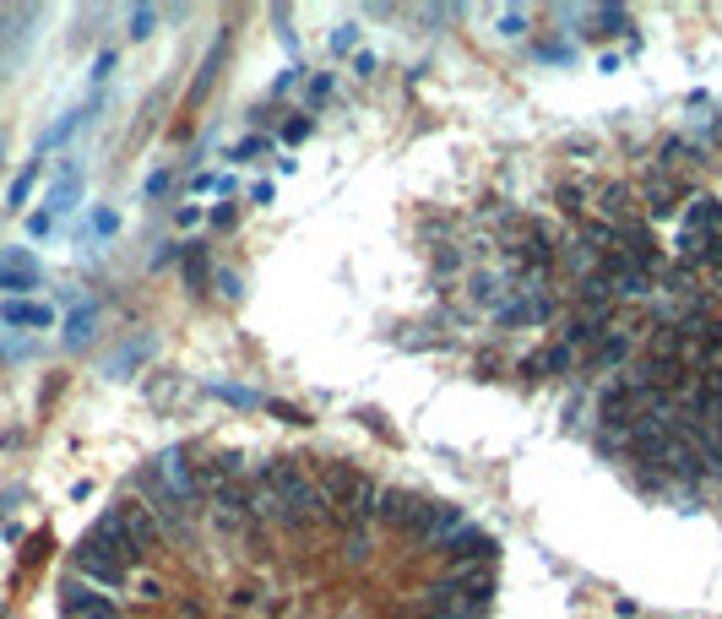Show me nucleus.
<instances>
[{
	"instance_id": "nucleus-13",
	"label": "nucleus",
	"mask_w": 722,
	"mask_h": 619,
	"mask_svg": "<svg viewBox=\"0 0 722 619\" xmlns=\"http://www.w3.org/2000/svg\"><path fill=\"white\" fill-rule=\"evenodd\" d=\"M586 22H592V27H586L592 38H603V33H636L625 5H592V16H586Z\"/></svg>"
},
{
	"instance_id": "nucleus-22",
	"label": "nucleus",
	"mask_w": 722,
	"mask_h": 619,
	"mask_svg": "<svg viewBox=\"0 0 722 619\" xmlns=\"http://www.w3.org/2000/svg\"><path fill=\"white\" fill-rule=\"evenodd\" d=\"M310 131H315V126H310L304 115H293V120H283V131H278V137H283V142H304Z\"/></svg>"
},
{
	"instance_id": "nucleus-18",
	"label": "nucleus",
	"mask_w": 722,
	"mask_h": 619,
	"mask_svg": "<svg viewBox=\"0 0 722 619\" xmlns=\"http://www.w3.org/2000/svg\"><path fill=\"white\" fill-rule=\"evenodd\" d=\"M304 98H310V104L321 109V104H331V98H337V82H331V77L321 71V77H310V93H304Z\"/></svg>"
},
{
	"instance_id": "nucleus-1",
	"label": "nucleus",
	"mask_w": 722,
	"mask_h": 619,
	"mask_svg": "<svg viewBox=\"0 0 722 619\" xmlns=\"http://www.w3.org/2000/svg\"><path fill=\"white\" fill-rule=\"evenodd\" d=\"M71 560H77V576H82V582L120 593V587L131 582V571L142 565L147 554L131 549V538H126L120 516H115V511H104V516H98V527L77 544V554H71Z\"/></svg>"
},
{
	"instance_id": "nucleus-29",
	"label": "nucleus",
	"mask_w": 722,
	"mask_h": 619,
	"mask_svg": "<svg viewBox=\"0 0 722 619\" xmlns=\"http://www.w3.org/2000/svg\"><path fill=\"white\" fill-rule=\"evenodd\" d=\"M353 71H359V77H375L381 60H375V55H353Z\"/></svg>"
},
{
	"instance_id": "nucleus-10",
	"label": "nucleus",
	"mask_w": 722,
	"mask_h": 619,
	"mask_svg": "<svg viewBox=\"0 0 722 619\" xmlns=\"http://www.w3.org/2000/svg\"><path fill=\"white\" fill-rule=\"evenodd\" d=\"M77 196H82V168H71V163H66V168H60V179L49 185L44 212H55V218H60V212H71V207H77Z\"/></svg>"
},
{
	"instance_id": "nucleus-9",
	"label": "nucleus",
	"mask_w": 722,
	"mask_h": 619,
	"mask_svg": "<svg viewBox=\"0 0 722 619\" xmlns=\"http://www.w3.org/2000/svg\"><path fill=\"white\" fill-rule=\"evenodd\" d=\"M0 320L11 331H44V326H55V305H44V300H5Z\"/></svg>"
},
{
	"instance_id": "nucleus-2",
	"label": "nucleus",
	"mask_w": 722,
	"mask_h": 619,
	"mask_svg": "<svg viewBox=\"0 0 722 619\" xmlns=\"http://www.w3.org/2000/svg\"><path fill=\"white\" fill-rule=\"evenodd\" d=\"M430 511H434V500L414 494V489H381V500H375V522L392 527V533H408V538L424 533Z\"/></svg>"
},
{
	"instance_id": "nucleus-6",
	"label": "nucleus",
	"mask_w": 722,
	"mask_h": 619,
	"mask_svg": "<svg viewBox=\"0 0 722 619\" xmlns=\"http://www.w3.org/2000/svg\"><path fill=\"white\" fill-rule=\"evenodd\" d=\"M115 516H120V527H126V538H131V549H137V554H147L152 544H163L158 516L147 511V500H120V505H115Z\"/></svg>"
},
{
	"instance_id": "nucleus-16",
	"label": "nucleus",
	"mask_w": 722,
	"mask_h": 619,
	"mask_svg": "<svg viewBox=\"0 0 722 619\" xmlns=\"http://www.w3.org/2000/svg\"><path fill=\"white\" fill-rule=\"evenodd\" d=\"M82 126H88V109H77V115H66V120H60L55 131H44V142H38V153H49L55 142H66V137H71V131H82Z\"/></svg>"
},
{
	"instance_id": "nucleus-20",
	"label": "nucleus",
	"mask_w": 722,
	"mask_h": 619,
	"mask_svg": "<svg viewBox=\"0 0 722 619\" xmlns=\"http://www.w3.org/2000/svg\"><path fill=\"white\" fill-rule=\"evenodd\" d=\"M272 153V137H245L240 148H234V157H245V163H256V157Z\"/></svg>"
},
{
	"instance_id": "nucleus-28",
	"label": "nucleus",
	"mask_w": 722,
	"mask_h": 619,
	"mask_svg": "<svg viewBox=\"0 0 722 619\" xmlns=\"http://www.w3.org/2000/svg\"><path fill=\"white\" fill-rule=\"evenodd\" d=\"M304 87V66H289L283 77H278V93H299Z\"/></svg>"
},
{
	"instance_id": "nucleus-15",
	"label": "nucleus",
	"mask_w": 722,
	"mask_h": 619,
	"mask_svg": "<svg viewBox=\"0 0 722 619\" xmlns=\"http://www.w3.org/2000/svg\"><path fill=\"white\" fill-rule=\"evenodd\" d=\"M38 174H44V163H38V157H27V168H22V174L11 179V207H22V201L33 196V185H38Z\"/></svg>"
},
{
	"instance_id": "nucleus-3",
	"label": "nucleus",
	"mask_w": 722,
	"mask_h": 619,
	"mask_svg": "<svg viewBox=\"0 0 722 619\" xmlns=\"http://www.w3.org/2000/svg\"><path fill=\"white\" fill-rule=\"evenodd\" d=\"M690 196H696V190H690V179H685V174H674V168H663V163H652V168H647V179H641L647 218H679Z\"/></svg>"
},
{
	"instance_id": "nucleus-4",
	"label": "nucleus",
	"mask_w": 722,
	"mask_h": 619,
	"mask_svg": "<svg viewBox=\"0 0 722 619\" xmlns=\"http://www.w3.org/2000/svg\"><path fill=\"white\" fill-rule=\"evenodd\" d=\"M60 604H66V619H120V604L109 593H98L93 582H82V576H71L60 587Z\"/></svg>"
},
{
	"instance_id": "nucleus-14",
	"label": "nucleus",
	"mask_w": 722,
	"mask_h": 619,
	"mask_svg": "<svg viewBox=\"0 0 722 619\" xmlns=\"http://www.w3.org/2000/svg\"><path fill=\"white\" fill-rule=\"evenodd\" d=\"M370 549H375V527H370V522L342 527V560H348V565H364V560H370Z\"/></svg>"
},
{
	"instance_id": "nucleus-7",
	"label": "nucleus",
	"mask_w": 722,
	"mask_h": 619,
	"mask_svg": "<svg viewBox=\"0 0 722 619\" xmlns=\"http://www.w3.org/2000/svg\"><path fill=\"white\" fill-rule=\"evenodd\" d=\"M679 234H685V240L722 234V201H718V196H690V201H685V212H679Z\"/></svg>"
},
{
	"instance_id": "nucleus-11",
	"label": "nucleus",
	"mask_w": 722,
	"mask_h": 619,
	"mask_svg": "<svg viewBox=\"0 0 722 619\" xmlns=\"http://www.w3.org/2000/svg\"><path fill=\"white\" fill-rule=\"evenodd\" d=\"M555 207H560L566 218L586 223V212H592V185H586V179H560V190H555Z\"/></svg>"
},
{
	"instance_id": "nucleus-21",
	"label": "nucleus",
	"mask_w": 722,
	"mask_h": 619,
	"mask_svg": "<svg viewBox=\"0 0 722 619\" xmlns=\"http://www.w3.org/2000/svg\"><path fill=\"white\" fill-rule=\"evenodd\" d=\"M212 229H234L240 223V201H223V207H212V218H207Z\"/></svg>"
},
{
	"instance_id": "nucleus-24",
	"label": "nucleus",
	"mask_w": 722,
	"mask_h": 619,
	"mask_svg": "<svg viewBox=\"0 0 722 619\" xmlns=\"http://www.w3.org/2000/svg\"><path fill=\"white\" fill-rule=\"evenodd\" d=\"M353 44H359V27H353V22H348V27H337V33H331V49H337V55H348V49H353Z\"/></svg>"
},
{
	"instance_id": "nucleus-12",
	"label": "nucleus",
	"mask_w": 722,
	"mask_h": 619,
	"mask_svg": "<svg viewBox=\"0 0 722 619\" xmlns=\"http://www.w3.org/2000/svg\"><path fill=\"white\" fill-rule=\"evenodd\" d=\"M93 331H98V305H93V300H77L71 320H66V342H71V348H88Z\"/></svg>"
},
{
	"instance_id": "nucleus-25",
	"label": "nucleus",
	"mask_w": 722,
	"mask_h": 619,
	"mask_svg": "<svg viewBox=\"0 0 722 619\" xmlns=\"http://www.w3.org/2000/svg\"><path fill=\"white\" fill-rule=\"evenodd\" d=\"M152 22H158V11H131V38H147V33H152Z\"/></svg>"
},
{
	"instance_id": "nucleus-27",
	"label": "nucleus",
	"mask_w": 722,
	"mask_h": 619,
	"mask_svg": "<svg viewBox=\"0 0 722 619\" xmlns=\"http://www.w3.org/2000/svg\"><path fill=\"white\" fill-rule=\"evenodd\" d=\"M115 229H120V218H115L109 207H98V212H93V234H115Z\"/></svg>"
},
{
	"instance_id": "nucleus-5",
	"label": "nucleus",
	"mask_w": 722,
	"mask_h": 619,
	"mask_svg": "<svg viewBox=\"0 0 722 619\" xmlns=\"http://www.w3.org/2000/svg\"><path fill=\"white\" fill-rule=\"evenodd\" d=\"M577 364H581V359L566 348V342H560V337H555L549 348H538V353H527V359H522V375H527V381H566Z\"/></svg>"
},
{
	"instance_id": "nucleus-17",
	"label": "nucleus",
	"mask_w": 722,
	"mask_h": 619,
	"mask_svg": "<svg viewBox=\"0 0 722 619\" xmlns=\"http://www.w3.org/2000/svg\"><path fill=\"white\" fill-rule=\"evenodd\" d=\"M229 190H234L229 174H196L190 179V196H229Z\"/></svg>"
},
{
	"instance_id": "nucleus-8",
	"label": "nucleus",
	"mask_w": 722,
	"mask_h": 619,
	"mask_svg": "<svg viewBox=\"0 0 722 619\" xmlns=\"http://www.w3.org/2000/svg\"><path fill=\"white\" fill-rule=\"evenodd\" d=\"M38 261L27 256V250H11V256H0V289H5V300H22L27 289H38Z\"/></svg>"
},
{
	"instance_id": "nucleus-19",
	"label": "nucleus",
	"mask_w": 722,
	"mask_h": 619,
	"mask_svg": "<svg viewBox=\"0 0 722 619\" xmlns=\"http://www.w3.org/2000/svg\"><path fill=\"white\" fill-rule=\"evenodd\" d=\"M185 278H190V283H201V278H207V250H201V240H196V245H185Z\"/></svg>"
},
{
	"instance_id": "nucleus-26",
	"label": "nucleus",
	"mask_w": 722,
	"mask_h": 619,
	"mask_svg": "<svg viewBox=\"0 0 722 619\" xmlns=\"http://www.w3.org/2000/svg\"><path fill=\"white\" fill-rule=\"evenodd\" d=\"M49 229H55V212H33V218H27V234H33V240H44Z\"/></svg>"
},
{
	"instance_id": "nucleus-23",
	"label": "nucleus",
	"mask_w": 722,
	"mask_h": 619,
	"mask_svg": "<svg viewBox=\"0 0 722 619\" xmlns=\"http://www.w3.org/2000/svg\"><path fill=\"white\" fill-rule=\"evenodd\" d=\"M500 33H505V38L527 33V11H505V16H500Z\"/></svg>"
}]
</instances>
